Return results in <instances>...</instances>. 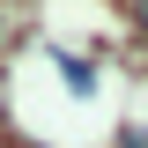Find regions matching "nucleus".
Listing matches in <instances>:
<instances>
[{
  "instance_id": "obj_1",
  "label": "nucleus",
  "mask_w": 148,
  "mask_h": 148,
  "mask_svg": "<svg viewBox=\"0 0 148 148\" xmlns=\"http://www.w3.org/2000/svg\"><path fill=\"white\" fill-rule=\"evenodd\" d=\"M126 148H148V126H126Z\"/></svg>"
},
{
  "instance_id": "obj_2",
  "label": "nucleus",
  "mask_w": 148,
  "mask_h": 148,
  "mask_svg": "<svg viewBox=\"0 0 148 148\" xmlns=\"http://www.w3.org/2000/svg\"><path fill=\"white\" fill-rule=\"evenodd\" d=\"M133 15H141V30H148V0H133Z\"/></svg>"
},
{
  "instance_id": "obj_3",
  "label": "nucleus",
  "mask_w": 148,
  "mask_h": 148,
  "mask_svg": "<svg viewBox=\"0 0 148 148\" xmlns=\"http://www.w3.org/2000/svg\"><path fill=\"white\" fill-rule=\"evenodd\" d=\"M0 37H8V8H0Z\"/></svg>"
}]
</instances>
